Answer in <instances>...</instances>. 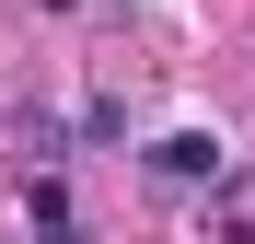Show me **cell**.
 I'll return each mask as SVG.
<instances>
[{
	"instance_id": "1",
	"label": "cell",
	"mask_w": 255,
	"mask_h": 244,
	"mask_svg": "<svg viewBox=\"0 0 255 244\" xmlns=\"http://www.w3.org/2000/svg\"><path fill=\"white\" fill-rule=\"evenodd\" d=\"M151 175H162V186H221V140H209V128L151 140Z\"/></svg>"
},
{
	"instance_id": "2",
	"label": "cell",
	"mask_w": 255,
	"mask_h": 244,
	"mask_svg": "<svg viewBox=\"0 0 255 244\" xmlns=\"http://www.w3.org/2000/svg\"><path fill=\"white\" fill-rule=\"evenodd\" d=\"M35 244H93V233H81V221H35Z\"/></svg>"
}]
</instances>
